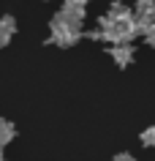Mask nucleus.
Masks as SVG:
<instances>
[{
  "label": "nucleus",
  "instance_id": "39448f33",
  "mask_svg": "<svg viewBox=\"0 0 155 161\" xmlns=\"http://www.w3.org/2000/svg\"><path fill=\"white\" fill-rule=\"evenodd\" d=\"M17 136V128H14V123L11 120H0V147H6V145L11 142Z\"/></svg>",
  "mask_w": 155,
  "mask_h": 161
},
{
  "label": "nucleus",
  "instance_id": "7ed1b4c3",
  "mask_svg": "<svg viewBox=\"0 0 155 161\" xmlns=\"http://www.w3.org/2000/svg\"><path fill=\"white\" fill-rule=\"evenodd\" d=\"M109 55H112V60L120 68H125V66L133 63V47H131V44H114L112 49H109Z\"/></svg>",
  "mask_w": 155,
  "mask_h": 161
},
{
  "label": "nucleus",
  "instance_id": "0eeeda50",
  "mask_svg": "<svg viewBox=\"0 0 155 161\" xmlns=\"http://www.w3.org/2000/svg\"><path fill=\"white\" fill-rule=\"evenodd\" d=\"M142 36H144V41L150 44V47H155V25H150V27H147V30H144Z\"/></svg>",
  "mask_w": 155,
  "mask_h": 161
},
{
  "label": "nucleus",
  "instance_id": "f257e3e1",
  "mask_svg": "<svg viewBox=\"0 0 155 161\" xmlns=\"http://www.w3.org/2000/svg\"><path fill=\"white\" fill-rule=\"evenodd\" d=\"M49 30H52L49 41H52V44H57V47H74V44L79 41V36H82V30H74V27H68L65 22H60L57 17H52Z\"/></svg>",
  "mask_w": 155,
  "mask_h": 161
},
{
  "label": "nucleus",
  "instance_id": "1a4fd4ad",
  "mask_svg": "<svg viewBox=\"0 0 155 161\" xmlns=\"http://www.w3.org/2000/svg\"><path fill=\"white\" fill-rule=\"evenodd\" d=\"M65 3H76V6H85L87 0H65Z\"/></svg>",
  "mask_w": 155,
  "mask_h": 161
},
{
  "label": "nucleus",
  "instance_id": "f03ea898",
  "mask_svg": "<svg viewBox=\"0 0 155 161\" xmlns=\"http://www.w3.org/2000/svg\"><path fill=\"white\" fill-rule=\"evenodd\" d=\"M54 17L60 19V22H65L68 27H74V30H82V22H85V6H76V3H65Z\"/></svg>",
  "mask_w": 155,
  "mask_h": 161
},
{
  "label": "nucleus",
  "instance_id": "9d476101",
  "mask_svg": "<svg viewBox=\"0 0 155 161\" xmlns=\"http://www.w3.org/2000/svg\"><path fill=\"white\" fill-rule=\"evenodd\" d=\"M0 161H3V147H0Z\"/></svg>",
  "mask_w": 155,
  "mask_h": 161
},
{
  "label": "nucleus",
  "instance_id": "423d86ee",
  "mask_svg": "<svg viewBox=\"0 0 155 161\" xmlns=\"http://www.w3.org/2000/svg\"><path fill=\"white\" fill-rule=\"evenodd\" d=\"M139 139H142V145H144V147H155V126L144 128V131H142V136H139Z\"/></svg>",
  "mask_w": 155,
  "mask_h": 161
},
{
  "label": "nucleus",
  "instance_id": "6e6552de",
  "mask_svg": "<svg viewBox=\"0 0 155 161\" xmlns=\"http://www.w3.org/2000/svg\"><path fill=\"white\" fill-rule=\"evenodd\" d=\"M112 161H136V158H133L131 153H117V156H114Z\"/></svg>",
  "mask_w": 155,
  "mask_h": 161
},
{
  "label": "nucleus",
  "instance_id": "20e7f679",
  "mask_svg": "<svg viewBox=\"0 0 155 161\" xmlns=\"http://www.w3.org/2000/svg\"><path fill=\"white\" fill-rule=\"evenodd\" d=\"M14 33H17L14 17H0V47H6V44L14 38Z\"/></svg>",
  "mask_w": 155,
  "mask_h": 161
}]
</instances>
